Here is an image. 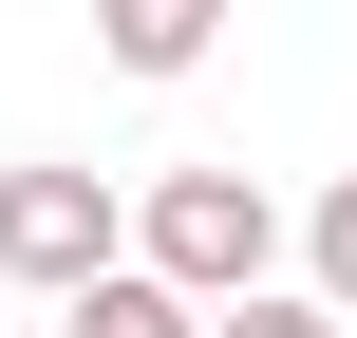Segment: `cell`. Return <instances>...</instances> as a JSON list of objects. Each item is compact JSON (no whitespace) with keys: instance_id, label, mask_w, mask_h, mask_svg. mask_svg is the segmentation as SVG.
Instances as JSON below:
<instances>
[{"instance_id":"cell-2","label":"cell","mask_w":357,"mask_h":338,"mask_svg":"<svg viewBox=\"0 0 357 338\" xmlns=\"http://www.w3.org/2000/svg\"><path fill=\"white\" fill-rule=\"evenodd\" d=\"M113 263H132L113 169H56V151H38V169H0V282H19V301H94Z\"/></svg>"},{"instance_id":"cell-1","label":"cell","mask_w":357,"mask_h":338,"mask_svg":"<svg viewBox=\"0 0 357 338\" xmlns=\"http://www.w3.org/2000/svg\"><path fill=\"white\" fill-rule=\"evenodd\" d=\"M132 263H151L169 301H207V320H226V301H264L282 207H264L245 169H151V188H132Z\"/></svg>"},{"instance_id":"cell-6","label":"cell","mask_w":357,"mask_h":338,"mask_svg":"<svg viewBox=\"0 0 357 338\" xmlns=\"http://www.w3.org/2000/svg\"><path fill=\"white\" fill-rule=\"evenodd\" d=\"M207 338H357V320H320V301H226Z\"/></svg>"},{"instance_id":"cell-3","label":"cell","mask_w":357,"mask_h":338,"mask_svg":"<svg viewBox=\"0 0 357 338\" xmlns=\"http://www.w3.org/2000/svg\"><path fill=\"white\" fill-rule=\"evenodd\" d=\"M94 38H113V75H207V38H226V0H94Z\"/></svg>"},{"instance_id":"cell-4","label":"cell","mask_w":357,"mask_h":338,"mask_svg":"<svg viewBox=\"0 0 357 338\" xmlns=\"http://www.w3.org/2000/svg\"><path fill=\"white\" fill-rule=\"evenodd\" d=\"M56 338H207V301H169L151 263H113L94 301H56Z\"/></svg>"},{"instance_id":"cell-5","label":"cell","mask_w":357,"mask_h":338,"mask_svg":"<svg viewBox=\"0 0 357 338\" xmlns=\"http://www.w3.org/2000/svg\"><path fill=\"white\" fill-rule=\"evenodd\" d=\"M301 301H320V320H357V169L301 207Z\"/></svg>"}]
</instances>
